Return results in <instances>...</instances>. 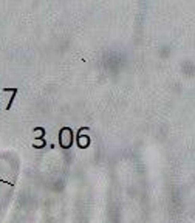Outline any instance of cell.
<instances>
[{
    "mask_svg": "<svg viewBox=\"0 0 195 223\" xmlns=\"http://www.w3.org/2000/svg\"><path fill=\"white\" fill-rule=\"evenodd\" d=\"M77 146L85 149L90 146V129L88 127H82L77 132Z\"/></svg>",
    "mask_w": 195,
    "mask_h": 223,
    "instance_id": "obj_2",
    "label": "cell"
},
{
    "mask_svg": "<svg viewBox=\"0 0 195 223\" xmlns=\"http://www.w3.org/2000/svg\"><path fill=\"white\" fill-rule=\"evenodd\" d=\"M59 141H60V146H62L64 149H68V147L73 144V133H71V129H70V127L60 129Z\"/></svg>",
    "mask_w": 195,
    "mask_h": 223,
    "instance_id": "obj_1",
    "label": "cell"
},
{
    "mask_svg": "<svg viewBox=\"0 0 195 223\" xmlns=\"http://www.w3.org/2000/svg\"><path fill=\"white\" fill-rule=\"evenodd\" d=\"M44 135H45V129H44V127H36V129L33 130V136H34V139H37V138H44Z\"/></svg>",
    "mask_w": 195,
    "mask_h": 223,
    "instance_id": "obj_3",
    "label": "cell"
},
{
    "mask_svg": "<svg viewBox=\"0 0 195 223\" xmlns=\"http://www.w3.org/2000/svg\"><path fill=\"white\" fill-rule=\"evenodd\" d=\"M33 147H36V149H44L45 147V139L44 138H37V139H33Z\"/></svg>",
    "mask_w": 195,
    "mask_h": 223,
    "instance_id": "obj_4",
    "label": "cell"
}]
</instances>
